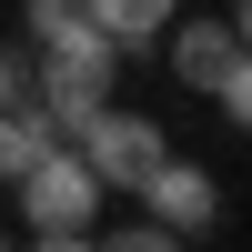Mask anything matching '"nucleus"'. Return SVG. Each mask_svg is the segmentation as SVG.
<instances>
[{
	"label": "nucleus",
	"mask_w": 252,
	"mask_h": 252,
	"mask_svg": "<svg viewBox=\"0 0 252 252\" xmlns=\"http://www.w3.org/2000/svg\"><path fill=\"white\" fill-rule=\"evenodd\" d=\"M10 202H20V232H31V242H91L111 192H101V182H91V161H81L71 141L51 131V141H40V152L10 172Z\"/></svg>",
	"instance_id": "obj_1"
},
{
	"label": "nucleus",
	"mask_w": 252,
	"mask_h": 252,
	"mask_svg": "<svg viewBox=\"0 0 252 252\" xmlns=\"http://www.w3.org/2000/svg\"><path fill=\"white\" fill-rule=\"evenodd\" d=\"M111 91H121V51H111V31H51V40H31V101L51 111L61 141H71Z\"/></svg>",
	"instance_id": "obj_2"
},
{
	"label": "nucleus",
	"mask_w": 252,
	"mask_h": 252,
	"mask_svg": "<svg viewBox=\"0 0 252 252\" xmlns=\"http://www.w3.org/2000/svg\"><path fill=\"white\" fill-rule=\"evenodd\" d=\"M71 152L91 161V182H101V192H121V202H131L172 141H161V121H152V111H121V101H101V111L71 131Z\"/></svg>",
	"instance_id": "obj_3"
},
{
	"label": "nucleus",
	"mask_w": 252,
	"mask_h": 252,
	"mask_svg": "<svg viewBox=\"0 0 252 252\" xmlns=\"http://www.w3.org/2000/svg\"><path fill=\"white\" fill-rule=\"evenodd\" d=\"M131 202H141L172 242H192V232H212V222H222V182L202 172V161H182V152H161V161H152V182H141Z\"/></svg>",
	"instance_id": "obj_4"
},
{
	"label": "nucleus",
	"mask_w": 252,
	"mask_h": 252,
	"mask_svg": "<svg viewBox=\"0 0 252 252\" xmlns=\"http://www.w3.org/2000/svg\"><path fill=\"white\" fill-rule=\"evenodd\" d=\"M152 51H161V71H172L182 91H202V101H212V81L242 61V40H232V20H212V10H202V20H192V10H172V31H161Z\"/></svg>",
	"instance_id": "obj_5"
},
{
	"label": "nucleus",
	"mask_w": 252,
	"mask_h": 252,
	"mask_svg": "<svg viewBox=\"0 0 252 252\" xmlns=\"http://www.w3.org/2000/svg\"><path fill=\"white\" fill-rule=\"evenodd\" d=\"M172 10H182V0H101V31H111L121 61H141L161 31H172Z\"/></svg>",
	"instance_id": "obj_6"
},
{
	"label": "nucleus",
	"mask_w": 252,
	"mask_h": 252,
	"mask_svg": "<svg viewBox=\"0 0 252 252\" xmlns=\"http://www.w3.org/2000/svg\"><path fill=\"white\" fill-rule=\"evenodd\" d=\"M40 141H51V111H40V101H31V81H20V91L0 101V182H10L20 161L40 152Z\"/></svg>",
	"instance_id": "obj_7"
},
{
	"label": "nucleus",
	"mask_w": 252,
	"mask_h": 252,
	"mask_svg": "<svg viewBox=\"0 0 252 252\" xmlns=\"http://www.w3.org/2000/svg\"><path fill=\"white\" fill-rule=\"evenodd\" d=\"M20 20H31V40H51V31H101V0H20Z\"/></svg>",
	"instance_id": "obj_8"
},
{
	"label": "nucleus",
	"mask_w": 252,
	"mask_h": 252,
	"mask_svg": "<svg viewBox=\"0 0 252 252\" xmlns=\"http://www.w3.org/2000/svg\"><path fill=\"white\" fill-rule=\"evenodd\" d=\"M212 101H222V121H232V131H252V51H242L232 71L212 81Z\"/></svg>",
	"instance_id": "obj_9"
},
{
	"label": "nucleus",
	"mask_w": 252,
	"mask_h": 252,
	"mask_svg": "<svg viewBox=\"0 0 252 252\" xmlns=\"http://www.w3.org/2000/svg\"><path fill=\"white\" fill-rule=\"evenodd\" d=\"M10 91H20V51L0 40V101H10Z\"/></svg>",
	"instance_id": "obj_10"
},
{
	"label": "nucleus",
	"mask_w": 252,
	"mask_h": 252,
	"mask_svg": "<svg viewBox=\"0 0 252 252\" xmlns=\"http://www.w3.org/2000/svg\"><path fill=\"white\" fill-rule=\"evenodd\" d=\"M222 20H232V40L252 51V0H232V10H222Z\"/></svg>",
	"instance_id": "obj_11"
}]
</instances>
